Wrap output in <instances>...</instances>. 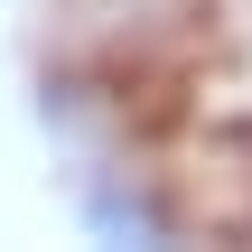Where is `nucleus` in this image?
<instances>
[{
	"instance_id": "obj_1",
	"label": "nucleus",
	"mask_w": 252,
	"mask_h": 252,
	"mask_svg": "<svg viewBox=\"0 0 252 252\" xmlns=\"http://www.w3.org/2000/svg\"><path fill=\"white\" fill-rule=\"evenodd\" d=\"M65 9H75V37L103 56H150L196 19V0H65Z\"/></svg>"
}]
</instances>
